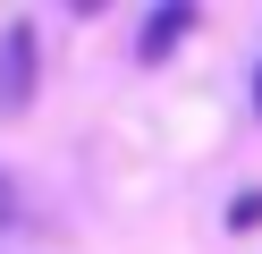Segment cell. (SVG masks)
<instances>
[{
    "label": "cell",
    "instance_id": "6da1fadb",
    "mask_svg": "<svg viewBox=\"0 0 262 254\" xmlns=\"http://www.w3.org/2000/svg\"><path fill=\"white\" fill-rule=\"evenodd\" d=\"M34 85H42V43H34V26H9L0 34V110L17 119L34 102Z\"/></svg>",
    "mask_w": 262,
    "mask_h": 254
},
{
    "label": "cell",
    "instance_id": "7a4b0ae2",
    "mask_svg": "<svg viewBox=\"0 0 262 254\" xmlns=\"http://www.w3.org/2000/svg\"><path fill=\"white\" fill-rule=\"evenodd\" d=\"M186 34H194V9H161V17H144V43H136V60H169V51L178 43H186Z\"/></svg>",
    "mask_w": 262,
    "mask_h": 254
},
{
    "label": "cell",
    "instance_id": "3957f363",
    "mask_svg": "<svg viewBox=\"0 0 262 254\" xmlns=\"http://www.w3.org/2000/svg\"><path fill=\"white\" fill-rule=\"evenodd\" d=\"M228 220H237V229H254V220H262V195H237V203H228Z\"/></svg>",
    "mask_w": 262,
    "mask_h": 254
},
{
    "label": "cell",
    "instance_id": "277c9868",
    "mask_svg": "<svg viewBox=\"0 0 262 254\" xmlns=\"http://www.w3.org/2000/svg\"><path fill=\"white\" fill-rule=\"evenodd\" d=\"M17 212H26V203H17V186H9V169H0V229H9Z\"/></svg>",
    "mask_w": 262,
    "mask_h": 254
},
{
    "label": "cell",
    "instance_id": "5b68a950",
    "mask_svg": "<svg viewBox=\"0 0 262 254\" xmlns=\"http://www.w3.org/2000/svg\"><path fill=\"white\" fill-rule=\"evenodd\" d=\"M254 110H262V76H254Z\"/></svg>",
    "mask_w": 262,
    "mask_h": 254
}]
</instances>
